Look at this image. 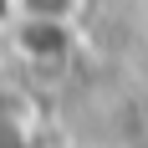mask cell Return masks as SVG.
<instances>
[{"label":"cell","instance_id":"1","mask_svg":"<svg viewBox=\"0 0 148 148\" xmlns=\"http://www.w3.org/2000/svg\"><path fill=\"white\" fill-rule=\"evenodd\" d=\"M15 10L31 26H66V21H77L82 0H15Z\"/></svg>","mask_w":148,"mask_h":148}]
</instances>
